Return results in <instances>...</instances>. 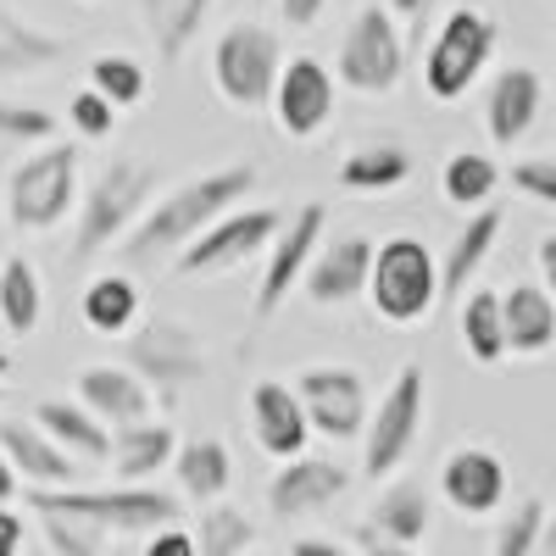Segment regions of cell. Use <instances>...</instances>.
<instances>
[{
	"label": "cell",
	"instance_id": "1",
	"mask_svg": "<svg viewBox=\"0 0 556 556\" xmlns=\"http://www.w3.org/2000/svg\"><path fill=\"white\" fill-rule=\"evenodd\" d=\"M251 190H256V167H223V173H206V178H195V184H178L167 201H156V206L146 212V223L128 228L123 245H128V256L178 251V245H190L212 217L235 212Z\"/></svg>",
	"mask_w": 556,
	"mask_h": 556
},
{
	"label": "cell",
	"instance_id": "2",
	"mask_svg": "<svg viewBox=\"0 0 556 556\" xmlns=\"http://www.w3.org/2000/svg\"><path fill=\"white\" fill-rule=\"evenodd\" d=\"M367 295H374V312L384 323H424L440 301V273H434V256L424 240L412 235H395L379 245V256L367 262Z\"/></svg>",
	"mask_w": 556,
	"mask_h": 556
},
{
	"label": "cell",
	"instance_id": "3",
	"mask_svg": "<svg viewBox=\"0 0 556 556\" xmlns=\"http://www.w3.org/2000/svg\"><path fill=\"white\" fill-rule=\"evenodd\" d=\"M34 513H73L96 529H117V534H151L178 523V495L146 490V484H123V490H28Z\"/></svg>",
	"mask_w": 556,
	"mask_h": 556
},
{
	"label": "cell",
	"instance_id": "4",
	"mask_svg": "<svg viewBox=\"0 0 556 556\" xmlns=\"http://www.w3.org/2000/svg\"><path fill=\"white\" fill-rule=\"evenodd\" d=\"M73 190H78V146H45L34 151L28 162L12 167L7 178V217L28 235H45L56 228L73 206Z\"/></svg>",
	"mask_w": 556,
	"mask_h": 556
},
{
	"label": "cell",
	"instance_id": "5",
	"mask_svg": "<svg viewBox=\"0 0 556 556\" xmlns=\"http://www.w3.org/2000/svg\"><path fill=\"white\" fill-rule=\"evenodd\" d=\"M151 190H156V167H146V162H112L96 178L89 201H84V223H78L73 256L89 262L96 251H106L112 240H123L134 228V212L151 201Z\"/></svg>",
	"mask_w": 556,
	"mask_h": 556
},
{
	"label": "cell",
	"instance_id": "6",
	"mask_svg": "<svg viewBox=\"0 0 556 556\" xmlns=\"http://www.w3.org/2000/svg\"><path fill=\"white\" fill-rule=\"evenodd\" d=\"M495 51V23L484 12H468V7H456L434 45H429V56H424V89L434 101H456V96H468V84L479 78V67L490 62Z\"/></svg>",
	"mask_w": 556,
	"mask_h": 556
},
{
	"label": "cell",
	"instance_id": "7",
	"mask_svg": "<svg viewBox=\"0 0 556 556\" xmlns=\"http://www.w3.org/2000/svg\"><path fill=\"white\" fill-rule=\"evenodd\" d=\"M278 39L262 28V23H235L223 28L217 51H212V73H217V89L228 106H267L273 96V78H278Z\"/></svg>",
	"mask_w": 556,
	"mask_h": 556
},
{
	"label": "cell",
	"instance_id": "8",
	"mask_svg": "<svg viewBox=\"0 0 556 556\" xmlns=\"http://www.w3.org/2000/svg\"><path fill=\"white\" fill-rule=\"evenodd\" d=\"M424 367H401L395 374V384H390V395L379 401V412L367 417V451H362V468H367V479H384V473H395L401 462H406V451L417 445V434H424Z\"/></svg>",
	"mask_w": 556,
	"mask_h": 556
},
{
	"label": "cell",
	"instance_id": "9",
	"mask_svg": "<svg viewBox=\"0 0 556 556\" xmlns=\"http://www.w3.org/2000/svg\"><path fill=\"white\" fill-rule=\"evenodd\" d=\"M278 223H285V212H273V206H256V212H223L212 217L201 235L190 245H178V273L184 278H217L228 267H240L245 256H256L273 235H278Z\"/></svg>",
	"mask_w": 556,
	"mask_h": 556
},
{
	"label": "cell",
	"instance_id": "10",
	"mask_svg": "<svg viewBox=\"0 0 556 556\" xmlns=\"http://www.w3.org/2000/svg\"><path fill=\"white\" fill-rule=\"evenodd\" d=\"M406 73V45L390 23L384 7H362L356 23L345 28L340 45V84L362 89V96H390Z\"/></svg>",
	"mask_w": 556,
	"mask_h": 556
},
{
	"label": "cell",
	"instance_id": "11",
	"mask_svg": "<svg viewBox=\"0 0 556 556\" xmlns=\"http://www.w3.org/2000/svg\"><path fill=\"white\" fill-rule=\"evenodd\" d=\"M128 374L173 395V390H184V384L206 379V351H201V340L184 329V323L151 317L146 329L128 340Z\"/></svg>",
	"mask_w": 556,
	"mask_h": 556
},
{
	"label": "cell",
	"instance_id": "12",
	"mask_svg": "<svg viewBox=\"0 0 556 556\" xmlns=\"http://www.w3.org/2000/svg\"><path fill=\"white\" fill-rule=\"evenodd\" d=\"M295 401L306 412V429L329 440H356L367 424V384L351 367H306L295 379Z\"/></svg>",
	"mask_w": 556,
	"mask_h": 556
},
{
	"label": "cell",
	"instance_id": "13",
	"mask_svg": "<svg viewBox=\"0 0 556 556\" xmlns=\"http://www.w3.org/2000/svg\"><path fill=\"white\" fill-rule=\"evenodd\" d=\"M323 223H329V212H323L317 201H306V206L290 217V228L278 223L273 256H267L262 285H256V317H273L278 306L290 301V290L301 285V273H306V262H312V251H317V240H323Z\"/></svg>",
	"mask_w": 556,
	"mask_h": 556
},
{
	"label": "cell",
	"instance_id": "14",
	"mask_svg": "<svg viewBox=\"0 0 556 556\" xmlns=\"http://www.w3.org/2000/svg\"><path fill=\"white\" fill-rule=\"evenodd\" d=\"M267 101H273V117H278V128H285L290 139H312L323 123L334 117V78H329L323 62L295 56L290 67H278Z\"/></svg>",
	"mask_w": 556,
	"mask_h": 556
},
{
	"label": "cell",
	"instance_id": "15",
	"mask_svg": "<svg viewBox=\"0 0 556 556\" xmlns=\"http://www.w3.org/2000/svg\"><path fill=\"white\" fill-rule=\"evenodd\" d=\"M345 484H351V473L329 456H306V451L285 456V468L267 484V513L273 518H306L317 506H329L334 495H345Z\"/></svg>",
	"mask_w": 556,
	"mask_h": 556
},
{
	"label": "cell",
	"instance_id": "16",
	"mask_svg": "<svg viewBox=\"0 0 556 556\" xmlns=\"http://www.w3.org/2000/svg\"><path fill=\"white\" fill-rule=\"evenodd\" d=\"M440 495L456 506V513H495V506L506 501V468H501V456L495 451H479V445H462L451 462H445V473H440Z\"/></svg>",
	"mask_w": 556,
	"mask_h": 556
},
{
	"label": "cell",
	"instance_id": "17",
	"mask_svg": "<svg viewBox=\"0 0 556 556\" xmlns=\"http://www.w3.org/2000/svg\"><path fill=\"white\" fill-rule=\"evenodd\" d=\"M540 106H545V78L534 67H506L490 84V106H484L490 139L495 146H518V139L540 123Z\"/></svg>",
	"mask_w": 556,
	"mask_h": 556
},
{
	"label": "cell",
	"instance_id": "18",
	"mask_svg": "<svg viewBox=\"0 0 556 556\" xmlns=\"http://www.w3.org/2000/svg\"><path fill=\"white\" fill-rule=\"evenodd\" d=\"M251 429H256V445L267 451V456H301L306 451V412H301V401H295V390L290 384H278V379H262L256 390H251Z\"/></svg>",
	"mask_w": 556,
	"mask_h": 556
},
{
	"label": "cell",
	"instance_id": "19",
	"mask_svg": "<svg viewBox=\"0 0 556 556\" xmlns=\"http://www.w3.org/2000/svg\"><path fill=\"white\" fill-rule=\"evenodd\" d=\"M0 451H7L12 473L28 479L34 490H67L78 479V462L51 434H39L34 424H0Z\"/></svg>",
	"mask_w": 556,
	"mask_h": 556
},
{
	"label": "cell",
	"instance_id": "20",
	"mask_svg": "<svg viewBox=\"0 0 556 556\" xmlns=\"http://www.w3.org/2000/svg\"><path fill=\"white\" fill-rule=\"evenodd\" d=\"M367 262H374V245L356 240V235H345V240H334L329 251H323L317 262H306L301 285H306V295H312L317 306H340V301L362 295V285H367Z\"/></svg>",
	"mask_w": 556,
	"mask_h": 556
},
{
	"label": "cell",
	"instance_id": "21",
	"mask_svg": "<svg viewBox=\"0 0 556 556\" xmlns=\"http://www.w3.org/2000/svg\"><path fill=\"white\" fill-rule=\"evenodd\" d=\"M556 340V301L540 285H513L501 295V345L513 356H540Z\"/></svg>",
	"mask_w": 556,
	"mask_h": 556
},
{
	"label": "cell",
	"instance_id": "22",
	"mask_svg": "<svg viewBox=\"0 0 556 556\" xmlns=\"http://www.w3.org/2000/svg\"><path fill=\"white\" fill-rule=\"evenodd\" d=\"M34 429H39V434H51L73 462H106V451H112V434H106L101 417L89 412V406L56 401V395L34 401Z\"/></svg>",
	"mask_w": 556,
	"mask_h": 556
},
{
	"label": "cell",
	"instance_id": "23",
	"mask_svg": "<svg viewBox=\"0 0 556 556\" xmlns=\"http://www.w3.org/2000/svg\"><path fill=\"white\" fill-rule=\"evenodd\" d=\"M78 406H89L101 424H139L151 412V390L146 379H134L128 367H89L78 379Z\"/></svg>",
	"mask_w": 556,
	"mask_h": 556
},
{
	"label": "cell",
	"instance_id": "24",
	"mask_svg": "<svg viewBox=\"0 0 556 556\" xmlns=\"http://www.w3.org/2000/svg\"><path fill=\"white\" fill-rule=\"evenodd\" d=\"M173 451H178V434L167 429V424H123L117 429V440H112V468H117V479L123 484H139V479H151V473H162L167 462H173Z\"/></svg>",
	"mask_w": 556,
	"mask_h": 556
},
{
	"label": "cell",
	"instance_id": "25",
	"mask_svg": "<svg viewBox=\"0 0 556 556\" xmlns=\"http://www.w3.org/2000/svg\"><path fill=\"white\" fill-rule=\"evenodd\" d=\"M429 490L424 484H390L379 501H374V518H367V529H374L379 540H395V545H417L429 534Z\"/></svg>",
	"mask_w": 556,
	"mask_h": 556
},
{
	"label": "cell",
	"instance_id": "26",
	"mask_svg": "<svg viewBox=\"0 0 556 556\" xmlns=\"http://www.w3.org/2000/svg\"><path fill=\"white\" fill-rule=\"evenodd\" d=\"M495 235H501V212L484 206V212L451 240L445 262H434V273H440V295H462V290H468V273H479V262L490 256Z\"/></svg>",
	"mask_w": 556,
	"mask_h": 556
},
{
	"label": "cell",
	"instance_id": "27",
	"mask_svg": "<svg viewBox=\"0 0 556 556\" xmlns=\"http://www.w3.org/2000/svg\"><path fill=\"white\" fill-rule=\"evenodd\" d=\"M173 468H178V490L190 501H217L235 479V462H228L223 440H190L173 451Z\"/></svg>",
	"mask_w": 556,
	"mask_h": 556
},
{
	"label": "cell",
	"instance_id": "28",
	"mask_svg": "<svg viewBox=\"0 0 556 556\" xmlns=\"http://www.w3.org/2000/svg\"><path fill=\"white\" fill-rule=\"evenodd\" d=\"M412 173V156L401 146H390V139H379V146H362L345 156L340 167V190L351 195H379V190H395V184H406Z\"/></svg>",
	"mask_w": 556,
	"mask_h": 556
},
{
	"label": "cell",
	"instance_id": "29",
	"mask_svg": "<svg viewBox=\"0 0 556 556\" xmlns=\"http://www.w3.org/2000/svg\"><path fill=\"white\" fill-rule=\"evenodd\" d=\"M206 12H212V0H146V28L156 39V51L167 62H178L190 51V39L201 34Z\"/></svg>",
	"mask_w": 556,
	"mask_h": 556
},
{
	"label": "cell",
	"instance_id": "30",
	"mask_svg": "<svg viewBox=\"0 0 556 556\" xmlns=\"http://www.w3.org/2000/svg\"><path fill=\"white\" fill-rule=\"evenodd\" d=\"M39 306H45V295H39L34 262H23V256L0 262V323H7L12 334H34L39 329Z\"/></svg>",
	"mask_w": 556,
	"mask_h": 556
},
{
	"label": "cell",
	"instance_id": "31",
	"mask_svg": "<svg viewBox=\"0 0 556 556\" xmlns=\"http://www.w3.org/2000/svg\"><path fill=\"white\" fill-rule=\"evenodd\" d=\"M78 312H84V323L96 334H123L128 323L139 317V290L128 285L123 273H106V278H96V285L84 290V306Z\"/></svg>",
	"mask_w": 556,
	"mask_h": 556
},
{
	"label": "cell",
	"instance_id": "32",
	"mask_svg": "<svg viewBox=\"0 0 556 556\" xmlns=\"http://www.w3.org/2000/svg\"><path fill=\"white\" fill-rule=\"evenodd\" d=\"M62 56H67V39L23 28L17 17L0 12V73H34V67H51Z\"/></svg>",
	"mask_w": 556,
	"mask_h": 556
},
{
	"label": "cell",
	"instance_id": "33",
	"mask_svg": "<svg viewBox=\"0 0 556 556\" xmlns=\"http://www.w3.org/2000/svg\"><path fill=\"white\" fill-rule=\"evenodd\" d=\"M462 345H468V356L473 362H501L506 356V345H501V295H490V290H473L468 301H462Z\"/></svg>",
	"mask_w": 556,
	"mask_h": 556
},
{
	"label": "cell",
	"instance_id": "34",
	"mask_svg": "<svg viewBox=\"0 0 556 556\" xmlns=\"http://www.w3.org/2000/svg\"><path fill=\"white\" fill-rule=\"evenodd\" d=\"M251 540H256V523L240 513V506H217V501H206L195 556H240V551H251Z\"/></svg>",
	"mask_w": 556,
	"mask_h": 556
},
{
	"label": "cell",
	"instance_id": "35",
	"mask_svg": "<svg viewBox=\"0 0 556 556\" xmlns=\"http://www.w3.org/2000/svg\"><path fill=\"white\" fill-rule=\"evenodd\" d=\"M445 201L451 206H484L490 195H495V184H501V173H495V162L490 156H479V151H456L451 162H445Z\"/></svg>",
	"mask_w": 556,
	"mask_h": 556
},
{
	"label": "cell",
	"instance_id": "36",
	"mask_svg": "<svg viewBox=\"0 0 556 556\" xmlns=\"http://www.w3.org/2000/svg\"><path fill=\"white\" fill-rule=\"evenodd\" d=\"M89 89L106 96L112 106H139L146 101V67L128 56H96L89 62Z\"/></svg>",
	"mask_w": 556,
	"mask_h": 556
},
{
	"label": "cell",
	"instance_id": "37",
	"mask_svg": "<svg viewBox=\"0 0 556 556\" xmlns=\"http://www.w3.org/2000/svg\"><path fill=\"white\" fill-rule=\"evenodd\" d=\"M540 540H545V501L529 495V501L513 506V518L495 529V551L490 556H534Z\"/></svg>",
	"mask_w": 556,
	"mask_h": 556
},
{
	"label": "cell",
	"instance_id": "38",
	"mask_svg": "<svg viewBox=\"0 0 556 556\" xmlns=\"http://www.w3.org/2000/svg\"><path fill=\"white\" fill-rule=\"evenodd\" d=\"M39 523H45V540H51L56 556H101L106 529L84 523V518H73V513H39Z\"/></svg>",
	"mask_w": 556,
	"mask_h": 556
},
{
	"label": "cell",
	"instance_id": "39",
	"mask_svg": "<svg viewBox=\"0 0 556 556\" xmlns=\"http://www.w3.org/2000/svg\"><path fill=\"white\" fill-rule=\"evenodd\" d=\"M51 134H56V117L51 112L0 101V139H51Z\"/></svg>",
	"mask_w": 556,
	"mask_h": 556
},
{
	"label": "cell",
	"instance_id": "40",
	"mask_svg": "<svg viewBox=\"0 0 556 556\" xmlns=\"http://www.w3.org/2000/svg\"><path fill=\"white\" fill-rule=\"evenodd\" d=\"M73 128L84 134V139H101V134H112V117H117V106L106 101V96H96V89H84V96H73Z\"/></svg>",
	"mask_w": 556,
	"mask_h": 556
},
{
	"label": "cell",
	"instance_id": "41",
	"mask_svg": "<svg viewBox=\"0 0 556 556\" xmlns=\"http://www.w3.org/2000/svg\"><path fill=\"white\" fill-rule=\"evenodd\" d=\"M513 190H523V195L556 206V162H551V156H540V162H513Z\"/></svg>",
	"mask_w": 556,
	"mask_h": 556
},
{
	"label": "cell",
	"instance_id": "42",
	"mask_svg": "<svg viewBox=\"0 0 556 556\" xmlns=\"http://www.w3.org/2000/svg\"><path fill=\"white\" fill-rule=\"evenodd\" d=\"M146 556H195V534H184L178 523H167V529H151V545H146Z\"/></svg>",
	"mask_w": 556,
	"mask_h": 556
},
{
	"label": "cell",
	"instance_id": "43",
	"mask_svg": "<svg viewBox=\"0 0 556 556\" xmlns=\"http://www.w3.org/2000/svg\"><path fill=\"white\" fill-rule=\"evenodd\" d=\"M0 556H23V518L0 506Z\"/></svg>",
	"mask_w": 556,
	"mask_h": 556
},
{
	"label": "cell",
	"instance_id": "44",
	"mask_svg": "<svg viewBox=\"0 0 556 556\" xmlns=\"http://www.w3.org/2000/svg\"><path fill=\"white\" fill-rule=\"evenodd\" d=\"M278 12H285L290 28H312L317 12H323V0H278Z\"/></svg>",
	"mask_w": 556,
	"mask_h": 556
},
{
	"label": "cell",
	"instance_id": "45",
	"mask_svg": "<svg viewBox=\"0 0 556 556\" xmlns=\"http://www.w3.org/2000/svg\"><path fill=\"white\" fill-rule=\"evenodd\" d=\"M356 540H362V551H367V556H417L412 545H395V540H379V534H374V529H367V523L356 529Z\"/></svg>",
	"mask_w": 556,
	"mask_h": 556
},
{
	"label": "cell",
	"instance_id": "46",
	"mask_svg": "<svg viewBox=\"0 0 556 556\" xmlns=\"http://www.w3.org/2000/svg\"><path fill=\"white\" fill-rule=\"evenodd\" d=\"M290 556H351L345 545H334V540H295L290 545Z\"/></svg>",
	"mask_w": 556,
	"mask_h": 556
},
{
	"label": "cell",
	"instance_id": "47",
	"mask_svg": "<svg viewBox=\"0 0 556 556\" xmlns=\"http://www.w3.org/2000/svg\"><path fill=\"white\" fill-rule=\"evenodd\" d=\"M540 278H545V285H556V235L540 240Z\"/></svg>",
	"mask_w": 556,
	"mask_h": 556
},
{
	"label": "cell",
	"instance_id": "48",
	"mask_svg": "<svg viewBox=\"0 0 556 556\" xmlns=\"http://www.w3.org/2000/svg\"><path fill=\"white\" fill-rule=\"evenodd\" d=\"M12 495H17V473H12L7 451H0V506H12Z\"/></svg>",
	"mask_w": 556,
	"mask_h": 556
},
{
	"label": "cell",
	"instance_id": "49",
	"mask_svg": "<svg viewBox=\"0 0 556 556\" xmlns=\"http://www.w3.org/2000/svg\"><path fill=\"white\" fill-rule=\"evenodd\" d=\"M390 7H395L401 17H424V7H429V0H390Z\"/></svg>",
	"mask_w": 556,
	"mask_h": 556
},
{
	"label": "cell",
	"instance_id": "50",
	"mask_svg": "<svg viewBox=\"0 0 556 556\" xmlns=\"http://www.w3.org/2000/svg\"><path fill=\"white\" fill-rule=\"evenodd\" d=\"M7 374H12V356H7V351H0V379H7Z\"/></svg>",
	"mask_w": 556,
	"mask_h": 556
},
{
	"label": "cell",
	"instance_id": "51",
	"mask_svg": "<svg viewBox=\"0 0 556 556\" xmlns=\"http://www.w3.org/2000/svg\"><path fill=\"white\" fill-rule=\"evenodd\" d=\"M240 556H262V551H240Z\"/></svg>",
	"mask_w": 556,
	"mask_h": 556
},
{
	"label": "cell",
	"instance_id": "52",
	"mask_svg": "<svg viewBox=\"0 0 556 556\" xmlns=\"http://www.w3.org/2000/svg\"><path fill=\"white\" fill-rule=\"evenodd\" d=\"M0 395H7V390H0Z\"/></svg>",
	"mask_w": 556,
	"mask_h": 556
}]
</instances>
